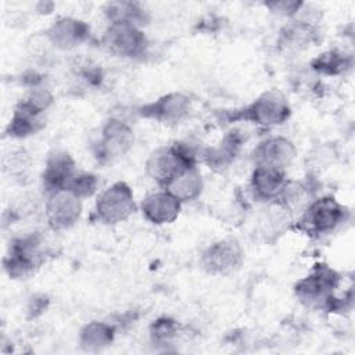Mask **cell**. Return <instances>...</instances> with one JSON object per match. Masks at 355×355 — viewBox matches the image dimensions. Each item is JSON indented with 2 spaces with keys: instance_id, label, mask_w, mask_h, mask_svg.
<instances>
[{
  "instance_id": "obj_12",
  "label": "cell",
  "mask_w": 355,
  "mask_h": 355,
  "mask_svg": "<svg viewBox=\"0 0 355 355\" xmlns=\"http://www.w3.org/2000/svg\"><path fill=\"white\" fill-rule=\"evenodd\" d=\"M73 176V161L67 153L57 151L50 155L43 172V183L50 194L68 189Z\"/></svg>"
},
{
  "instance_id": "obj_18",
  "label": "cell",
  "mask_w": 355,
  "mask_h": 355,
  "mask_svg": "<svg viewBox=\"0 0 355 355\" xmlns=\"http://www.w3.org/2000/svg\"><path fill=\"white\" fill-rule=\"evenodd\" d=\"M105 14L108 15L111 24H132L139 26L146 21L144 11L143 8H140L137 3H129V1L110 3L107 6Z\"/></svg>"
},
{
  "instance_id": "obj_21",
  "label": "cell",
  "mask_w": 355,
  "mask_h": 355,
  "mask_svg": "<svg viewBox=\"0 0 355 355\" xmlns=\"http://www.w3.org/2000/svg\"><path fill=\"white\" fill-rule=\"evenodd\" d=\"M175 333V324L171 320H158L154 324V336L158 340H168L169 337H172Z\"/></svg>"
},
{
  "instance_id": "obj_16",
  "label": "cell",
  "mask_w": 355,
  "mask_h": 355,
  "mask_svg": "<svg viewBox=\"0 0 355 355\" xmlns=\"http://www.w3.org/2000/svg\"><path fill=\"white\" fill-rule=\"evenodd\" d=\"M165 190L171 193L175 198L182 201H189L200 196L202 190V179L197 166H191L178 176H175L166 186Z\"/></svg>"
},
{
  "instance_id": "obj_10",
  "label": "cell",
  "mask_w": 355,
  "mask_h": 355,
  "mask_svg": "<svg viewBox=\"0 0 355 355\" xmlns=\"http://www.w3.org/2000/svg\"><path fill=\"white\" fill-rule=\"evenodd\" d=\"M143 215L153 223H171L173 222L180 211V201L171 193L158 191L147 196L141 202Z\"/></svg>"
},
{
  "instance_id": "obj_22",
  "label": "cell",
  "mask_w": 355,
  "mask_h": 355,
  "mask_svg": "<svg viewBox=\"0 0 355 355\" xmlns=\"http://www.w3.org/2000/svg\"><path fill=\"white\" fill-rule=\"evenodd\" d=\"M273 11H277L280 14H294L297 12L300 8H301V3H291V1H277V3H272V4H268Z\"/></svg>"
},
{
  "instance_id": "obj_14",
  "label": "cell",
  "mask_w": 355,
  "mask_h": 355,
  "mask_svg": "<svg viewBox=\"0 0 355 355\" xmlns=\"http://www.w3.org/2000/svg\"><path fill=\"white\" fill-rule=\"evenodd\" d=\"M132 140V130L123 122L112 119L103 129V137L100 141V155L104 158L121 155L130 147Z\"/></svg>"
},
{
  "instance_id": "obj_20",
  "label": "cell",
  "mask_w": 355,
  "mask_h": 355,
  "mask_svg": "<svg viewBox=\"0 0 355 355\" xmlns=\"http://www.w3.org/2000/svg\"><path fill=\"white\" fill-rule=\"evenodd\" d=\"M347 67L345 58H343L340 54L336 53H329L323 54L315 61V68L327 73H336L343 71Z\"/></svg>"
},
{
  "instance_id": "obj_8",
  "label": "cell",
  "mask_w": 355,
  "mask_h": 355,
  "mask_svg": "<svg viewBox=\"0 0 355 355\" xmlns=\"http://www.w3.org/2000/svg\"><path fill=\"white\" fill-rule=\"evenodd\" d=\"M241 262V248L233 240L212 244L202 255V265L211 273H227Z\"/></svg>"
},
{
  "instance_id": "obj_4",
  "label": "cell",
  "mask_w": 355,
  "mask_h": 355,
  "mask_svg": "<svg viewBox=\"0 0 355 355\" xmlns=\"http://www.w3.org/2000/svg\"><path fill=\"white\" fill-rule=\"evenodd\" d=\"M344 214V207L334 198H320L306 207L302 225L309 233H327L343 222Z\"/></svg>"
},
{
  "instance_id": "obj_1",
  "label": "cell",
  "mask_w": 355,
  "mask_h": 355,
  "mask_svg": "<svg viewBox=\"0 0 355 355\" xmlns=\"http://www.w3.org/2000/svg\"><path fill=\"white\" fill-rule=\"evenodd\" d=\"M191 166H196V154L183 143L157 148L146 162L147 173L164 187L175 176Z\"/></svg>"
},
{
  "instance_id": "obj_17",
  "label": "cell",
  "mask_w": 355,
  "mask_h": 355,
  "mask_svg": "<svg viewBox=\"0 0 355 355\" xmlns=\"http://www.w3.org/2000/svg\"><path fill=\"white\" fill-rule=\"evenodd\" d=\"M114 338V330L111 326L100 322H92L80 333V344L86 351H98Z\"/></svg>"
},
{
  "instance_id": "obj_2",
  "label": "cell",
  "mask_w": 355,
  "mask_h": 355,
  "mask_svg": "<svg viewBox=\"0 0 355 355\" xmlns=\"http://www.w3.org/2000/svg\"><path fill=\"white\" fill-rule=\"evenodd\" d=\"M98 218L105 223H118L128 219L136 209L130 187L118 182L105 189L96 202Z\"/></svg>"
},
{
  "instance_id": "obj_11",
  "label": "cell",
  "mask_w": 355,
  "mask_h": 355,
  "mask_svg": "<svg viewBox=\"0 0 355 355\" xmlns=\"http://www.w3.org/2000/svg\"><path fill=\"white\" fill-rule=\"evenodd\" d=\"M286 183L287 180L284 179L283 169L257 165L251 179V189L255 197L261 200H277Z\"/></svg>"
},
{
  "instance_id": "obj_7",
  "label": "cell",
  "mask_w": 355,
  "mask_h": 355,
  "mask_svg": "<svg viewBox=\"0 0 355 355\" xmlns=\"http://www.w3.org/2000/svg\"><path fill=\"white\" fill-rule=\"evenodd\" d=\"M80 209V198L68 189L51 193L46 205L49 223L54 229H67L72 226L79 219Z\"/></svg>"
},
{
  "instance_id": "obj_3",
  "label": "cell",
  "mask_w": 355,
  "mask_h": 355,
  "mask_svg": "<svg viewBox=\"0 0 355 355\" xmlns=\"http://www.w3.org/2000/svg\"><path fill=\"white\" fill-rule=\"evenodd\" d=\"M338 282L337 275L324 265H319L313 272L297 284L300 300L309 304H330L333 290Z\"/></svg>"
},
{
  "instance_id": "obj_6",
  "label": "cell",
  "mask_w": 355,
  "mask_h": 355,
  "mask_svg": "<svg viewBox=\"0 0 355 355\" xmlns=\"http://www.w3.org/2000/svg\"><path fill=\"white\" fill-rule=\"evenodd\" d=\"M290 115L286 98L277 92H268L257 98L245 111L244 118L255 123L272 126L284 122Z\"/></svg>"
},
{
  "instance_id": "obj_19",
  "label": "cell",
  "mask_w": 355,
  "mask_h": 355,
  "mask_svg": "<svg viewBox=\"0 0 355 355\" xmlns=\"http://www.w3.org/2000/svg\"><path fill=\"white\" fill-rule=\"evenodd\" d=\"M97 186V179L93 175L89 173H79L72 178L68 190H71L75 196H78L79 198L82 197H89L93 194V191L96 190Z\"/></svg>"
},
{
  "instance_id": "obj_9",
  "label": "cell",
  "mask_w": 355,
  "mask_h": 355,
  "mask_svg": "<svg viewBox=\"0 0 355 355\" xmlns=\"http://www.w3.org/2000/svg\"><path fill=\"white\" fill-rule=\"evenodd\" d=\"M295 157V148L284 137H272L261 143L254 151L257 165L275 166L284 169Z\"/></svg>"
},
{
  "instance_id": "obj_13",
  "label": "cell",
  "mask_w": 355,
  "mask_h": 355,
  "mask_svg": "<svg viewBox=\"0 0 355 355\" xmlns=\"http://www.w3.org/2000/svg\"><path fill=\"white\" fill-rule=\"evenodd\" d=\"M89 36V28L85 22L73 18H61L47 31L49 40L61 49H69L80 44Z\"/></svg>"
},
{
  "instance_id": "obj_5",
  "label": "cell",
  "mask_w": 355,
  "mask_h": 355,
  "mask_svg": "<svg viewBox=\"0 0 355 355\" xmlns=\"http://www.w3.org/2000/svg\"><path fill=\"white\" fill-rule=\"evenodd\" d=\"M104 44L118 55L135 57L144 51L147 40L136 25L111 24L104 35Z\"/></svg>"
},
{
  "instance_id": "obj_15",
  "label": "cell",
  "mask_w": 355,
  "mask_h": 355,
  "mask_svg": "<svg viewBox=\"0 0 355 355\" xmlns=\"http://www.w3.org/2000/svg\"><path fill=\"white\" fill-rule=\"evenodd\" d=\"M189 98L180 93L168 94L158 101L143 108V115L153 116L164 122H178L189 111Z\"/></svg>"
}]
</instances>
